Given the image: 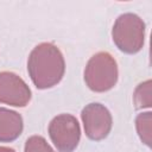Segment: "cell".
I'll list each match as a JSON object with an SVG mask.
<instances>
[{"instance_id":"cell-1","label":"cell","mask_w":152,"mask_h":152,"mask_svg":"<svg viewBox=\"0 0 152 152\" xmlns=\"http://www.w3.org/2000/svg\"><path fill=\"white\" fill-rule=\"evenodd\" d=\"M27 71L38 89H48L56 86L65 71L62 52L51 43L37 45L28 56Z\"/></svg>"},{"instance_id":"cell-2","label":"cell","mask_w":152,"mask_h":152,"mask_svg":"<svg viewBox=\"0 0 152 152\" xmlns=\"http://www.w3.org/2000/svg\"><path fill=\"white\" fill-rule=\"evenodd\" d=\"M112 37L118 49L125 53H137L145 40V24L140 17L133 13H124L114 23Z\"/></svg>"},{"instance_id":"cell-3","label":"cell","mask_w":152,"mask_h":152,"mask_svg":"<svg viewBox=\"0 0 152 152\" xmlns=\"http://www.w3.org/2000/svg\"><path fill=\"white\" fill-rule=\"evenodd\" d=\"M84 81L89 89L103 93L112 89L118 81V65L108 52L95 53L84 69Z\"/></svg>"},{"instance_id":"cell-4","label":"cell","mask_w":152,"mask_h":152,"mask_svg":"<svg viewBox=\"0 0 152 152\" xmlns=\"http://www.w3.org/2000/svg\"><path fill=\"white\" fill-rule=\"evenodd\" d=\"M49 135L59 152H72L81 138L78 121L70 114H59L49 124Z\"/></svg>"},{"instance_id":"cell-5","label":"cell","mask_w":152,"mask_h":152,"mask_svg":"<svg viewBox=\"0 0 152 152\" xmlns=\"http://www.w3.org/2000/svg\"><path fill=\"white\" fill-rule=\"evenodd\" d=\"M86 135L90 140L104 139L112 129V115L101 103L94 102L87 104L81 113Z\"/></svg>"},{"instance_id":"cell-6","label":"cell","mask_w":152,"mask_h":152,"mask_svg":"<svg viewBox=\"0 0 152 152\" xmlns=\"http://www.w3.org/2000/svg\"><path fill=\"white\" fill-rule=\"evenodd\" d=\"M31 100V90L25 81L11 71L0 72V102L25 107Z\"/></svg>"},{"instance_id":"cell-7","label":"cell","mask_w":152,"mask_h":152,"mask_svg":"<svg viewBox=\"0 0 152 152\" xmlns=\"http://www.w3.org/2000/svg\"><path fill=\"white\" fill-rule=\"evenodd\" d=\"M23 132V119L19 113L0 107V142L15 140Z\"/></svg>"},{"instance_id":"cell-8","label":"cell","mask_w":152,"mask_h":152,"mask_svg":"<svg viewBox=\"0 0 152 152\" xmlns=\"http://www.w3.org/2000/svg\"><path fill=\"white\" fill-rule=\"evenodd\" d=\"M135 126H137V131H138V134L141 141L150 147L151 146V131H152L151 112L139 114L135 119Z\"/></svg>"},{"instance_id":"cell-9","label":"cell","mask_w":152,"mask_h":152,"mask_svg":"<svg viewBox=\"0 0 152 152\" xmlns=\"http://www.w3.org/2000/svg\"><path fill=\"white\" fill-rule=\"evenodd\" d=\"M133 101L138 109L140 108H150L152 103V95H151V81L147 80L140 83L133 94Z\"/></svg>"},{"instance_id":"cell-10","label":"cell","mask_w":152,"mask_h":152,"mask_svg":"<svg viewBox=\"0 0 152 152\" xmlns=\"http://www.w3.org/2000/svg\"><path fill=\"white\" fill-rule=\"evenodd\" d=\"M25 152H55L40 135H32L25 142Z\"/></svg>"},{"instance_id":"cell-11","label":"cell","mask_w":152,"mask_h":152,"mask_svg":"<svg viewBox=\"0 0 152 152\" xmlns=\"http://www.w3.org/2000/svg\"><path fill=\"white\" fill-rule=\"evenodd\" d=\"M0 152H15L13 148L10 147H5V146H0Z\"/></svg>"}]
</instances>
